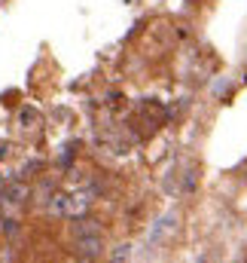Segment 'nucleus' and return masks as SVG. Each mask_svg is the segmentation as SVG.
I'll list each match as a JSON object with an SVG mask.
<instances>
[{"label": "nucleus", "instance_id": "nucleus-3", "mask_svg": "<svg viewBox=\"0 0 247 263\" xmlns=\"http://www.w3.org/2000/svg\"><path fill=\"white\" fill-rule=\"evenodd\" d=\"M25 196H28V187H25V184H9V187L0 193V205H6V208L12 205V208H15V205L25 202Z\"/></svg>", "mask_w": 247, "mask_h": 263}, {"label": "nucleus", "instance_id": "nucleus-1", "mask_svg": "<svg viewBox=\"0 0 247 263\" xmlns=\"http://www.w3.org/2000/svg\"><path fill=\"white\" fill-rule=\"evenodd\" d=\"M76 251H79L83 257L95 260V257L104 251V242H101V236H98V233H92V230H83V233H79V239H76Z\"/></svg>", "mask_w": 247, "mask_h": 263}, {"label": "nucleus", "instance_id": "nucleus-2", "mask_svg": "<svg viewBox=\"0 0 247 263\" xmlns=\"http://www.w3.org/2000/svg\"><path fill=\"white\" fill-rule=\"evenodd\" d=\"M89 205H92V190H79V193L67 196V208H64V214H67V217H83Z\"/></svg>", "mask_w": 247, "mask_h": 263}, {"label": "nucleus", "instance_id": "nucleus-7", "mask_svg": "<svg viewBox=\"0 0 247 263\" xmlns=\"http://www.w3.org/2000/svg\"><path fill=\"white\" fill-rule=\"evenodd\" d=\"M31 117H34L31 110H22V126H28V123H31Z\"/></svg>", "mask_w": 247, "mask_h": 263}, {"label": "nucleus", "instance_id": "nucleus-4", "mask_svg": "<svg viewBox=\"0 0 247 263\" xmlns=\"http://www.w3.org/2000/svg\"><path fill=\"white\" fill-rule=\"evenodd\" d=\"M174 220H177V217H174V214H168V217H162V220H159V227H156V230H153V239H156V242H159V239H162V233H168V230H171V227H174Z\"/></svg>", "mask_w": 247, "mask_h": 263}, {"label": "nucleus", "instance_id": "nucleus-6", "mask_svg": "<svg viewBox=\"0 0 247 263\" xmlns=\"http://www.w3.org/2000/svg\"><path fill=\"white\" fill-rule=\"evenodd\" d=\"M128 257H131V245H119V248L113 251L110 263H128Z\"/></svg>", "mask_w": 247, "mask_h": 263}, {"label": "nucleus", "instance_id": "nucleus-8", "mask_svg": "<svg viewBox=\"0 0 247 263\" xmlns=\"http://www.w3.org/2000/svg\"><path fill=\"white\" fill-rule=\"evenodd\" d=\"M79 263H92V260H89V257H83V260H79Z\"/></svg>", "mask_w": 247, "mask_h": 263}, {"label": "nucleus", "instance_id": "nucleus-5", "mask_svg": "<svg viewBox=\"0 0 247 263\" xmlns=\"http://www.w3.org/2000/svg\"><path fill=\"white\" fill-rule=\"evenodd\" d=\"M0 233H3L6 239L15 236V233H18V220H15V217H3V220H0Z\"/></svg>", "mask_w": 247, "mask_h": 263}]
</instances>
